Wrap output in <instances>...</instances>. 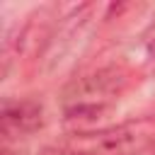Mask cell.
Listing matches in <instances>:
<instances>
[{
    "label": "cell",
    "mask_w": 155,
    "mask_h": 155,
    "mask_svg": "<svg viewBox=\"0 0 155 155\" xmlns=\"http://www.w3.org/2000/svg\"><path fill=\"white\" fill-rule=\"evenodd\" d=\"M128 73L119 65H102L92 73L78 75L63 87L61 111L70 124L94 121L107 114L126 92Z\"/></svg>",
    "instance_id": "1"
},
{
    "label": "cell",
    "mask_w": 155,
    "mask_h": 155,
    "mask_svg": "<svg viewBox=\"0 0 155 155\" xmlns=\"http://www.w3.org/2000/svg\"><path fill=\"white\" fill-rule=\"evenodd\" d=\"M155 145V116L143 114L104 128H78L61 148L70 155H143Z\"/></svg>",
    "instance_id": "2"
},
{
    "label": "cell",
    "mask_w": 155,
    "mask_h": 155,
    "mask_svg": "<svg viewBox=\"0 0 155 155\" xmlns=\"http://www.w3.org/2000/svg\"><path fill=\"white\" fill-rule=\"evenodd\" d=\"M97 12H99L97 5H78V7H73L70 15L58 17L56 31L51 34V41L44 51V58H46V65L51 73H56L63 65H68L70 61L80 58V53L90 44V34L94 31Z\"/></svg>",
    "instance_id": "3"
},
{
    "label": "cell",
    "mask_w": 155,
    "mask_h": 155,
    "mask_svg": "<svg viewBox=\"0 0 155 155\" xmlns=\"http://www.w3.org/2000/svg\"><path fill=\"white\" fill-rule=\"evenodd\" d=\"M44 126V107L36 99H2L0 107V133L5 148L12 140L27 138Z\"/></svg>",
    "instance_id": "4"
},
{
    "label": "cell",
    "mask_w": 155,
    "mask_h": 155,
    "mask_svg": "<svg viewBox=\"0 0 155 155\" xmlns=\"http://www.w3.org/2000/svg\"><path fill=\"white\" fill-rule=\"evenodd\" d=\"M145 53H148V63H150V68L155 73V27H153V34L145 41Z\"/></svg>",
    "instance_id": "5"
}]
</instances>
